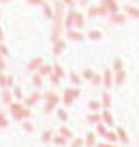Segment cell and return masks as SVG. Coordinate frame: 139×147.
I'll list each match as a JSON object with an SVG mask.
<instances>
[{"label":"cell","mask_w":139,"mask_h":147,"mask_svg":"<svg viewBox=\"0 0 139 147\" xmlns=\"http://www.w3.org/2000/svg\"><path fill=\"white\" fill-rule=\"evenodd\" d=\"M46 100L47 102H46V107H44V111H46V113H50V111H53V108L58 105L60 97H58L53 91H48V92L46 94Z\"/></svg>","instance_id":"obj_1"},{"label":"cell","mask_w":139,"mask_h":147,"mask_svg":"<svg viewBox=\"0 0 139 147\" xmlns=\"http://www.w3.org/2000/svg\"><path fill=\"white\" fill-rule=\"evenodd\" d=\"M80 96V89L78 88H69L64 91V96H62V102L66 105H72L75 99Z\"/></svg>","instance_id":"obj_2"},{"label":"cell","mask_w":139,"mask_h":147,"mask_svg":"<svg viewBox=\"0 0 139 147\" xmlns=\"http://www.w3.org/2000/svg\"><path fill=\"white\" fill-rule=\"evenodd\" d=\"M9 110H11L13 117H14V119H17V121H20V119H22L24 107L20 103H11V105H9Z\"/></svg>","instance_id":"obj_3"},{"label":"cell","mask_w":139,"mask_h":147,"mask_svg":"<svg viewBox=\"0 0 139 147\" xmlns=\"http://www.w3.org/2000/svg\"><path fill=\"white\" fill-rule=\"evenodd\" d=\"M125 20H127V16L120 14V13H116V14H111L109 16V22L111 24H116V25H124Z\"/></svg>","instance_id":"obj_4"},{"label":"cell","mask_w":139,"mask_h":147,"mask_svg":"<svg viewBox=\"0 0 139 147\" xmlns=\"http://www.w3.org/2000/svg\"><path fill=\"white\" fill-rule=\"evenodd\" d=\"M103 77V85H105L106 89H109L111 86H113V74H111L109 69H105V72L102 74Z\"/></svg>","instance_id":"obj_5"},{"label":"cell","mask_w":139,"mask_h":147,"mask_svg":"<svg viewBox=\"0 0 139 147\" xmlns=\"http://www.w3.org/2000/svg\"><path fill=\"white\" fill-rule=\"evenodd\" d=\"M75 14L77 11H69L67 17H66V28L72 30V27H75Z\"/></svg>","instance_id":"obj_6"},{"label":"cell","mask_w":139,"mask_h":147,"mask_svg":"<svg viewBox=\"0 0 139 147\" xmlns=\"http://www.w3.org/2000/svg\"><path fill=\"white\" fill-rule=\"evenodd\" d=\"M125 77H127V74H125L124 69H122V71H119V72H116V75H114V83H116L117 86L124 85V83H125Z\"/></svg>","instance_id":"obj_7"},{"label":"cell","mask_w":139,"mask_h":147,"mask_svg":"<svg viewBox=\"0 0 139 147\" xmlns=\"http://www.w3.org/2000/svg\"><path fill=\"white\" fill-rule=\"evenodd\" d=\"M64 49H66V42L62 39H58L56 42H53V53L55 55H60Z\"/></svg>","instance_id":"obj_8"},{"label":"cell","mask_w":139,"mask_h":147,"mask_svg":"<svg viewBox=\"0 0 139 147\" xmlns=\"http://www.w3.org/2000/svg\"><path fill=\"white\" fill-rule=\"evenodd\" d=\"M125 13H127L130 17H133V19H139V9L138 8H134V6H130V5H127L125 6Z\"/></svg>","instance_id":"obj_9"},{"label":"cell","mask_w":139,"mask_h":147,"mask_svg":"<svg viewBox=\"0 0 139 147\" xmlns=\"http://www.w3.org/2000/svg\"><path fill=\"white\" fill-rule=\"evenodd\" d=\"M102 119H103V122H105L108 127H113V125H114V119H113V116H111V113L108 110H105L102 113Z\"/></svg>","instance_id":"obj_10"},{"label":"cell","mask_w":139,"mask_h":147,"mask_svg":"<svg viewBox=\"0 0 139 147\" xmlns=\"http://www.w3.org/2000/svg\"><path fill=\"white\" fill-rule=\"evenodd\" d=\"M41 66H42V58H34V59H31V63L27 66V69H28V71H36Z\"/></svg>","instance_id":"obj_11"},{"label":"cell","mask_w":139,"mask_h":147,"mask_svg":"<svg viewBox=\"0 0 139 147\" xmlns=\"http://www.w3.org/2000/svg\"><path fill=\"white\" fill-rule=\"evenodd\" d=\"M67 38L72 41H83V34L80 31H74V30H67Z\"/></svg>","instance_id":"obj_12"},{"label":"cell","mask_w":139,"mask_h":147,"mask_svg":"<svg viewBox=\"0 0 139 147\" xmlns=\"http://www.w3.org/2000/svg\"><path fill=\"white\" fill-rule=\"evenodd\" d=\"M39 99H41V94L39 92H33L30 97H27V99H25V103L28 105V107H31V105H34Z\"/></svg>","instance_id":"obj_13"},{"label":"cell","mask_w":139,"mask_h":147,"mask_svg":"<svg viewBox=\"0 0 139 147\" xmlns=\"http://www.w3.org/2000/svg\"><path fill=\"white\" fill-rule=\"evenodd\" d=\"M39 75H50V74H53V67H52L50 64H42L39 67Z\"/></svg>","instance_id":"obj_14"},{"label":"cell","mask_w":139,"mask_h":147,"mask_svg":"<svg viewBox=\"0 0 139 147\" xmlns=\"http://www.w3.org/2000/svg\"><path fill=\"white\" fill-rule=\"evenodd\" d=\"M31 83H33L34 88H42V75L36 74V75L31 77Z\"/></svg>","instance_id":"obj_15"},{"label":"cell","mask_w":139,"mask_h":147,"mask_svg":"<svg viewBox=\"0 0 139 147\" xmlns=\"http://www.w3.org/2000/svg\"><path fill=\"white\" fill-rule=\"evenodd\" d=\"M116 133H117V136H119V139L122 141V144H128V136H127V131H125L122 127L117 128V131H116Z\"/></svg>","instance_id":"obj_16"},{"label":"cell","mask_w":139,"mask_h":147,"mask_svg":"<svg viewBox=\"0 0 139 147\" xmlns=\"http://www.w3.org/2000/svg\"><path fill=\"white\" fill-rule=\"evenodd\" d=\"M88 38L91 41H100L102 39V31H99V30H91L88 33Z\"/></svg>","instance_id":"obj_17"},{"label":"cell","mask_w":139,"mask_h":147,"mask_svg":"<svg viewBox=\"0 0 139 147\" xmlns=\"http://www.w3.org/2000/svg\"><path fill=\"white\" fill-rule=\"evenodd\" d=\"M42 9H44V16L47 17V19H53V9L50 8V5H48V3H46L44 2V5H42Z\"/></svg>","instance_id":"obj_18"},{"label":"cell","mask_w":139,"mask_h":147,"mask_svg":"<svg viewBox=\"0 0 139 147\" xmlns=\"http://www.w3.org/2000/svg\"><path fill=\"white\" fill-rule=\"evenodd\" d=\"M102 121V114H97V113H92L88 116V122L89 124H100Z\"/></svg>","instance_id":"obj_19"},{"label":"cell","mask_w":139,"mask_h":147,"mask_svg":"<svg viewBox=\"0 0 139 147\" xmlns=\"http://www.w3.org/2000/svg\"><path fill=\"white\" fill-rule=\"evenodd\" d=\"M83 25H85V16H83L81 13H78V11H77V14H75V27L81 28Z\"/></svg>","instance_id":"obj_20"},{"label":"cell","mask_w":139,"mask_h":147,"mask_svg":"<svg viewBox=\"0 0 139 147\" xmlns=\"http://www.w3.org/2000/svg\"><path fill=\"white\" fill-rule=\"evenodd\" d=\"M102 105L106 108V110H108V108L111 107V96H109L108 92H105V94L102 96Z\"/></svg>","instance_id":"obj_21"},{"label":"cell","mask_w":139,"mask_h":147,"mask_svg":"<svg viewBox=\"0 0 139 147\" xmlns=\"http://www.w3.org/2000/svg\"><path fill=\"white\" fill-rule=\"evenodd\" d=\"M105 139L108 142H111V144H113V142H116L117 139H119V136H117V133H113V131H108L105 135Z\"/></svg>","instance_id":"obj_22"},{"label":"cell","mask_w":139,"mask_h":147,"mask_svg":"<svg viewBox=\"0 0 139 147\" xmlns=\"http://www.w3.org/2000/svg\"><path fill=\"white\" fill-rule=\"evenodd\" d=\"M94 144H95V136H94L92 131H89L88 135H86V146H88V147H92Z\"/></svg>","instance_id":"obj_23"},{"label":"cell","mask_w":139,"mask_h":147,"mask_svg":"<svg viewBox=\"0 0 139 147\" xmlns=\"http://www.w3.org/2000/svg\"><path fill=\"white\" fill-rule=\"evenodd\" d=\"M69 78H71L72 85H75V86H78L80 83H81V78H80V77H78V74H75V72H71V75H69Z\"/></svg>","instance_id":"obj_24"},{"label":"cell","mask_w":139,"mask_h":147,"mask_svg":"<svg viewBox=\"0 0 139 147\" xmlns=\"http://www.w3.org/2000/svg\"><path fill=\"white\" fill-rule=\"evenodd\" d=\"M122 67H124V61H122V59H119V58H116V59H114V63H113V69L116 72H119V71H122Z\"/></svg>","instance_id":"obj_25"},{"label":"cell","mask_w":139,"mask_h":147,"mask_svg":"<svg viewBox=\"0 0 139 147\" xmlns=\"http://www.w3.org/2000/svg\"><path fill=\"white\" fill-rule=\"evenodd\" d=\"M2 99H3V102H5V103H11L13 94L9 92L8 89H5V91H3V92H2Z\"/></svg>","instance_id":"obj_26"},{"label":"cell","mask_w":139,"mask_h":147,"mask_svg":"<svg viewBox=\"0 0 139 147\" xmlns=\"http://www.w3.org/2000/svg\"><path fill=\"white\" fill-rule=\"evenodd\" d=\"M41 139H42V142H50L52 139H53L52 131H50V130H46V131L42 133V136H41Z\"/></svg>","instance_id":"obj_27"},{"label":"cell","mask_w":139,"mask_h":147,"mask_svg":"<svg viewBox=\"0 0 139 147\" xmlns=\"http://www.w3.org/2000/svg\"><path fill=\"white\" fill-rule=\"evenodd\" d=\"M91 83H92L94 86H100L103 83V77L99 75V74H95V75H94V78L91 80Z\"/></svg>","instance_id":"obj_28"},{"label":"cell","mask_w":139,"mask_h":147,"mask_svg":"<svg viewBox=\"0 0 139 147\" xmlns=\"http://www.w3.org/2000/svg\"><path fill=\"white\" fill-rule=\"evenodd\" d=\"M94 75H95V72H94L92 69H85V71H83V78H86V80H92Z\"/></svg>","instance_id":"obj_29"},{"label":"cell","mask_w":139,"mask_h":147,"mask_svg":"<svg viewBox=\"0 0 139 147\" xmlns=\"http://www.w3.org/2000/svg\"><path fill=\"white\" fill-rule=\"evenodd\" d=\"M53 74H56L60 78H62V77H64V69H62L60 64H55L53 66Z\"/></svg>","instance_id":"obj_30"},{"label":"cell","mask_w":139,"mask_h":147,"mask_svg":"<svg viewBox=\"0 0 139 147\" xmlns=\"http://www.w3.org/2000/svg\"><path fill=\"white\" fill-rule=\"evenodd\" d=\"M97 133H99L100 136H103V138H105V135L108 133V130H106V125H103V124H97Z\"/></svg>","instance_id":"obj_31"},{"label":"cell","mask_w":139,"mask_h":147,"mask_svg":"<svg viewBox=\"0 0 139 147\" xmlns=\"http://www.w3.org/2000/svg\"><path fill=\"white\" fill-rule=\"evenodd\" d=\"M60 133H61V136H64L66 139H71L72 138V131L69 130V128H66V127H61L60 128Z\"/></svg>","instance_id":"obj_32"},{"label":"cell","mask_w":139,"mask_h":147,"mask_svg":"<svg viewBox=\"0 0 139 147\" xmlns=\"http://www.w3.org/2000/svg\"><path fill=\"white\" fill-rule=\"evenodd\" d=\"M106 8H108V11H109V14H116L117 11H119V6H117V3L116 2H113V3H109L108 6H106Z\"/></svg>","instance_id":"obj_33"},{"label":"cell","mask_w":139,"mask_h":147,"mask_svg":"<svg viewBox=\"0 0 139 147\" xmlns=\"http://www.w3.org/2000/svg\"><path fill=\"white\" fill-rule=\"evenodd\" d=\"M66 141H67V139L64 138V136H53V142L55 144H58V146H64L66 144Z\"/></svg>","instance_id":"obj_34"},{"label":"cell","mask_w":139,"mask_h":147,"mask_svg":"<svg viewBox=\"0 0 139 147\" xmlns=\"http://www.w3.org/2000/svg\"><path fill=\"white\" fill-rule=\"evenodd\" d=\"M88 107H89V110H92V111H97L100 107H102V103H100V102H95V100H91V102L88 103Z\"/></svg>","instance_id":"obj_35"},{"label":"cell","mask_w":139,"mask_h":147,"mask_svg":"<svg viewBox=\"0 0 139 147\" xmlns=\"http://www.w3.org/2000/svg\"><path fill=\"white\" fill-rule=\"evenodd\" d=\"M88 16H89V17L99 16V6H91V8L88 9Z\"/></svg>","instance_id":"obj_36"},{"label":"cell","mask_w":139,"mask_h":147,"mask_svg":"<svg viewBox=\"0 0 139 147\" xmlns=\"http://www.w3.org/2000/svg\"><path fill=\"white\" fill-rule=\"evenodd\" d=\"M6 80H8V75L0 72V88H8V86H6Z\"/></svg>","instance_id":"obj_37"},{"label":"cell","mask_w":139,"mask_h":147,"mask_svg":"<svg viewBox=\"0 0 139 147\" xmlns=\"http://www.w3.org/2000/svg\"><path fill=\"white\" fill-rule=\"evenodd\" d=\"M5 127H8V119L3 113H0V128H5Z\"/></svg>","instance_id":"obj_38"},{"label":"cell","mask_w":139,"mask_h":147,"mask_svg":"<svg viewBox=\"0 0 139 147\" xmlns=\"http://www.w3.org/2000/svg\"><path fill=\"white\" fill-rule=\"evenodd\" d=\"M48 77H50V82H52V85H58V83H60V80H61L60 77L56 75V74H50Z\"/></svg>","instance_id":"obj_39"},{"label":"cell","mask_w":139,"mask_h":147,"mask_svg":"<svg viewBox=\"0 0 139 147\" xmlns=\"http://www.w3.org/2000/svg\"><path fill=\"white\" fill-rule=\"evenodd\" d=\"M22 128H24V130H25V131H28V133H31V131H33V125H31L30 122H24Z\"/></svg>","instance_id":"obj_40"},{"label":"cell","mask_w":139,"mask_h":147,"mask_svg":"<svg viewBox=\"0 0 139 147\" xmlns=\"http://www.w3.org/2000/svg\"><path fill=\"white\" fill-rule=\"evenodd\" d=\"M58 117H60L61 121H67V113H66L64 110H58Z\"/></svg>","instance_id":"obj_41"},{"label":"cell","mask_w":139,"mask_h":147,"mask_svg":"<svg viewBox=\"0 0 139 147\" xmlns=\"http://www.w3.org/2000/svg\"><path fill=\"white\" fill-rule=\"evenodd\" d=\"M13 92H14V96L17 97V99H22V89H20L19 86H16V88H14V91H13Z\"/></svg>","instance_id":"obj_42"},{"label":"cell","mask_w":139,"mask_h":147,"mask_svg":"<svg viewBox=\"0 0 139 147\" xmlns=\"http://www.w3.org/2000/svg\"><path fill=\"white\" fill-rule=\"evenodd\" d=\"M0 53H2L3 57H8V49H6L5 45H2V44H0Z\"/></svg>","instance_id":"obj_43"},{"label":"cell","mask_w":139,"mask_h":147,"mask_svg":"<svg viewBox=\"0 0 139 147\" xmlns=\"http://www.w3.org/2000/svg\"><path fill=\"white\" fill-rule=\"evenodd\" d=\"M31 5H44V0H27Z\"/></svg>","instance_id":"obj_44"},{"label":"cell","mask_w":139,"mask_h":147,"mask_svg":"<svg viewBox=\"0 0 139 147\" xmlns=\"http://www.w3.org/2000/svg\"><path fill=\"white\" fill-rule=\"evenodd\" d=\"M81 144H83V141H81L80 138H77V139L74 141V144H72V147H81Z\"/></svg>","instance_id":"obj_45"},{"label":"cell","mask_w":139,"mask_h":147,"mask_svg":"<svg viewBox=\"0 0 139 147\" xmlns=\"http://www.w3.org/2000/svg\"><path fill=\"white\" fill-rule=\"evenodd\" d=\"M2 57H3V55L0 53V72H2L3 69H5V61H3V58H2Z\"/></svg>","instance_id":"obj_46"},{"label":"cell","mask_w":139,"mask_h":147,"mask_svg":"<svg viewBox=\"0 0 139 147\" xmlns=\"http://www.w3.org/2000/svg\"><path fill=\"white\" fill-rule=\"evenodd\" d=\"M13 82H14V80H13V77H11V75H8V80H6V86L9 88V86L13 85Z\"/></svg>","instance_id":"obj_47"},{"label":"cell","mask_w":139,"mask_h":147,"mask_svg":"<svg viewBox=\"0 0 139 147\" xmlns=\"http://www.w3.org/2000/svg\"><path fill=\"white\" fill-rule=\"evenodd\" d=\"M64 5H69V6H74V0H62Z\"/></svg>","instance_id":"obj_48"},{"label":"cell","mask_w":139,"mask_h":147,"mask_svg":"<svg viewBox=\"0 0 139 147\" xmlns=\"http://www.w3.org/2000/svg\"><path fill=\"white\" fill-rule=\"evenodd\" d=\"M113 2H116V0H102V5H105V6H108L109 3H113Z\"/></svg>","instance_id":"obj_49"},{"label":"cell","mask_w":139,"mask_h":147,"mask_svg":"<svg viewBox=\"0 0 139 147\" xmlns=\"http://www.w3.org/2000/svg\"><path fill=\"white\" fill-rule=\"evenodd\" d=\"M97 147H116L114 144H102V142H100V144H97Z\"/></svg>","instance_id":"obj_50"},{"label":"cell","mask_w":139,"mask_h":147,"mask_svg":"<svg viewBox=\"0 0 139 147\" xmlns=\"http://www.w3.org/2000/svg\"><path fill=\"white\" fill-rule=\"evenodd\" d=\"M0 41H3V31H2V28H0Z\"/></svg>","instance_id":"obj_51"},{"label":"cell","mask_w":139,"mask_h":147,"mask_svg":"<svg viewBox=\"0 0 139 147\" xmlns=\"http://www.w3.org/2000/svg\"><path fill=\"white\" fill-rule=\"evenodd\" d=\"M0 2H8V0H0Z\"/></svg>","instance_id":"obj_52"},{"label":"cell","mask_w":139,"mask_h":147,"mask_svg":"<svg viewBox=\"0 0 139 147\" xmlns=\"http://www.w3.org/2000/svg\"><path fill=\"white\" fill-rule=\"evenodd\" d=\"M0 13H2V11H0Z\"/></svg>","instance_id":"obj_53"}]
</instances>
